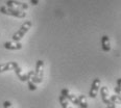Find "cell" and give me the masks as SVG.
<instances>
[{"mask_svg":"<svg viewBox=\"0 0 121 108\" xmlns=\"http://www.w3.org/2000/svg\"><path fill=\"white\" fill-rule=\"evenodd\" d=\"M3 47L7 50H20L22 49V44L20 42H5Z\"/></svg>","mask_w":121,"mask_h":108,"instance_id":"9c48e42d","label":"cell"},{"mask_svg":"<svg viewBox=\"0 0 121 108\" xmlns=\"http://www.w3.org/2000/svg\"><path fill=\"white\" fill-rule=\"evenodd\" d=\"M32 26V23L31 21H25L23 24L21 25V27L19 28V30L17 32H15L14 34H13L12 39L14 42H20L22 40V37H23L25 34L28 32V30L31 28Z\"/></svg>","mask_w":121,"mask_h":108,"instance_id":"7a4b0ae2","label":"cell"},{"mask_svg":"<svg viewBox=\"0 0 121 108\" xmlns=\"http://www.w3.org/2000/svg\"><path fill=\"white\" fill-rule=\"evenodd\" d=\"M3 108H14L12 105V103L9 101H4L3 102Z\"/></svg>","mask_w":121,"mask_h":108,"instance_id":"2e32d148","label":"cell"},{"mask_svg":"<svg viewBox=\"0 0 121 108\" xmlns=\"http://www.w3.org/2000/svg\"><path fill=\"white\" fill-rule=\"evenodd\" d=\"M111 102H113L114 104H121V96H118V95H113V96L110 97Z\"/></svg>","mask_w":121,"mask_h":108,"instance_id":"5bb4252c","label":"cell"},{"mask_svg":"<svg viewBox=\"0 0 121 108\" xmlns=\"http://www.w3.org/2000/svg\"><path fill=\"white\" fill-rule=\"evenodd\" d=\"M78 98V107L80 108H88V102H87V98L85 95H80L77 97Z\"/></svg>","mask_w":121,"mask_h":108,"instance_id":"7c38bea8","label":"cell"},{"mask_svg":"<svg viewBox=\"0 0 121 108\" xmlns=\"http://www.w3.org/2000/svg\"><path fill=\"white\" fill-rule=\"evenodd\" d=\"M115 105H116V104H114L113 102H110L109 104H108V107H107V108H116Z\"/></svg>","mask_w":121,"mask_h":108,"instance_id":"ac0fdd59","label":"cell"},{"mask_svg":"<svg viewBox=\"0 0 121 108\" xmlns=\"http://www.w3.org/2000/svg\"><path fill=\"white\" fill-rule=\"evenodd\" d=\"M114 90H115L116 95H118V96H121V87H119V86H116L115 88H114Z\"/></svg>","mask_w":121,"mask_h":108,"instance_id":"e0dca14e","label":"cell"},{"mask_svg":"<svg viewBox=\"0 0 121 108\" xmlns=\"http://www.w3.org/2000/svg\"><path fill=\"white\" fill-rule=\"evenodd\" d=\"M101 47L104 52L111 51V43H110V39L108 36H103L101 37Z\"/></svg>","mask_w":121,"mask_h":108,"instance_id":"8fae6325","label":"cell"},{"mask_svg":"<svg viewBox=\"0 0 121 108\" xmlns=\"http://www.w3.org/2000/svg\"><path fill=\"white\" fill-rule=\"evenodd\" d=\"M60 104L62 106V108H72L69 106V102L67 101V99L64 96H62V95L60 96Z\"/></svg>","mask_w":121,"mask_h":108,"instance_id":"4fadbf2b","label":"cell"},{"mask_svg":"<svg viewBox=\"0 0 121 108\" xmlns=\"http://www.w3.org/2000/svg\"><path fill=\"white\" fill-rule=\"evenodd\" d=\"M30 3H31L32 5H38V4H39V0H30Z\"/></svg>","mask_w":121,"mask_h":108,"instance_id":"d6986e66","label":"cell"},{"mask_svg":"<svg viewBox=\"0 0 121 108\" xmlns=\"http://www.w3.org/2000/svg\"><path fill=\"white\" fill-rule=\"evenodd\" d=\"M117 86H119V87H121V78H119V79H117Z\"/></svg>","mask_w":121,"mask_h":108,"instance_id":"ffe728a7","label":"cell"},{"mask_svg":"<svg viewBox=\"0 0 121 108\" xmlns=\"http://www.w3.org/2000/svg\"><path fill=\"white\" fill-rule=\"evenodd\" d=\"M14 71H15V73H16L17 77L19 78V80H20V81H22V82L29 81V80L32 78L34 74H35V71H28L26 74H24V73H22V70H21V68H20L19 66L17 67Z\"/></svg>","mask_w":121,"mask_h":108,"instance_id":"277c9868","label":"cell"},{"mask_svg":"<svg viewBox=\"0 0 121 108\" xmlns=\"http://www.w3.org/2000/svg\"><path fill=\"white\" fill-rule=\"evenodd\" d=\"M100 83H101V81H100L99 78H95L94 80H93L92 85H91V88L89 90V97L90 98H92V99L96 98L97 92L100 88Z\"/></svg>","mask_w":121,"mask_h":108,"instance_id":"52a82bcc","label":"cell"},{"mask_svg":"<svg viewBox=\"0 0 121 108\" xmlns=\"http://www.w3.org/2000/svg\"><path fill=\"white\" fill-rule=\"evenodd\" d=\"M27 85H28V89L31 90V92H34V90L37 89V84H35L34 82L31 81V80H29V81H27Z\"/></svg>","mask_w":121,"mask_h":108,"instance_id":"9a60e30c","label":"cell"},{"mask_svg":"<svg viewBox=\"0 0 121 108\" xmlns=\"http://www.w3.org/2000/svg\"><path fill=\"white\" fill-rule=\"evenodd\" d=\"M60 95L66 98L68 102H70V103H72V104H74V105H76V106H78V98L75 96V95L71 94V92H69V89H68V88H63L62 92H60Z\"/></svg>","mask_w":121,"mask_h":108,"instance_id":"8992f818","label":"cell"},{"mask_svg":"<svg viewBox=\"0 0 121 108\" xmlns=\"http://www.w3.org/2000/svg\"><path fill=\"white\" fill-rule=\"evenodd\" d=\"M100 95H101V100L104 104H109L111 102L110 100V97H109V88L107 86H102L100 88Z\"/></svg>","mask_w":121,"mask_h":108,"instance_id":"30bf717a","label":"cell"},{"mask_svg":"<svg viewBox=\"0 0 121 108\" xmlns=\"http://www.w3.org/2000/svg\"><path fill=\"white\" fill-rule=\"evenodd\" d=\"M18 66H19L18 62H16V61H9V62H5V64H0V73L15 70Z\"/></svg>","mask_w":121,"mask_h":108,"instance_id":"ba28073f","label":"cell"},{"mask_svg":"<svg viewBox=\"0 0 121 108\" xmlns=\"http://www.w3.org/2000/svg\"><path fill=\"white\" fill-rule=\"evenodd\" d=\"M6 6L14 9H18V11H23V12L25 9H28V4L25 3V2L17 1V0H7Z\"/></svg>","mask_w":121,"mask_h":108,"instance_id":"5b68a950","label":"cell"},{"mask_svg":"<svg viewBox=\"0 0 121 108\" xmlns=\"http://www.w3.org/2000/svg\"><path fill=\"white\" fill-rule=\"evenodd\" d=\"M43 77H44V61L43 60H38L36 64L35 74L30 80L35 84H40L43 81Z\"/></svg>","mask_w":121,"mask_h":108,"instance_id":"6da1fadb","label":"cell"},{"mask_svg":"<svg viewBox=\"0 0 121 108\" xmlns=\"http://www.w3.org/2000/svg\"><path fill=\"white\" fill-rule=\"evenodd\" d=\"M0 12H2L3 15H7V16L16 17V18H19V19L26 17V12H24L23 11H18V9L11 8V7H7L6 5L0 7Z\"/></svg>","mask_w":121,"mask_h":108,"instance_id":"3957f363","label":"cell"}]
</instances>
